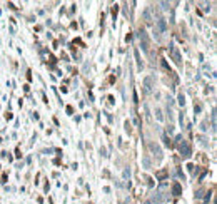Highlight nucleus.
<instances>
[{
    "label": "nucleus",
    "mask_w": 217,
    "mask_h": 204,
    "mask_svg": "<svg viewBox=\"0 0 217 204\" xmlns=\"http://www.w3.org/2000/svg\"><path fill=\"white\" fill-rule=\"evenodd\" d=\"M177 140H179V151H180V154H182V157L184 159H189L190 154H192L190 146L187 144V140L182 139V136H177Z\"/></svg>",
    "instance_id": "1"
},
{
    "label": "nucleus",
    "mask_w": 217,
    "mask_h": 204,
    "mask_svg": "<svg viewBox=\"0 0 217 204\" xmlns=\"http://www.w3.org/2000/svg\"><path fill=\"white\" fill-rule=\"evenodd\" d=\"M139 38H140V47L144 52H149V49H150V38H149V34L145 32V30H140L139 32Z\"/></svg>",
    "instance_id": "2"
},
{
    "label": "nucleus",
    "mask_w": 217,
    "mask_h": 204,
    "mask_svg": "<svg viewBox=\"0 0 217 204\" xmlns=\"http://www.w3.org/2000/svg\"><path fill=\"white\" fill-rule=\"evenodd\" d=\"M167 30V22H165V19H159L157 20V23H155V29H154V34H155V37H159L160 34H164Z\"/></svg>",
    "instance_id": "3"
},
{
    "label": "nucleus",
    "mask_w": 217,
    "mask_h": 204,
    "mask_svg": "<svg viewBox=\"0 0 217 204\" xmlns=\"http://www.w3.org/2000/svg\"><path fill=\"white\" fill-rule=\"evenodd\" d=\"M170 57L174 59V62H175L177 65H180V64H182V55H180L179 49H177L174 44H170Z\"/></svg>",
    "instance_id": "4"
},
{
    "label": "nucleus",
    "mask_w": 217,
    "mask_h": 204,
    "mask_svg": "<svg viewBox=\"0 0 217 204\" xmlns=\"http://www.w3.org/2000/svg\"><path fill=\"white\" fill-rule=\"evenodd\" d=\"M152 87H154V79L150 75L144 79V92L145 94H150L152 92Z\"/></svg>",
    "instance_id": "5"
},
{
    "label": "nucleus",
    "mask_w": 217,
    "mask_h": 204,
    "mask_svg": "<svg viewBox=\"0 0 217 204\" xmlns=\"http://www.w3.org/2000/svg\"><path fill=\"white\" fill-rule=\"evenodd\" d=\"M149 149H150V152L154 154V156L162 157V151H160V147H159L155 142H149Z\"/></svg>",
    "instance_id": "6"
},
{
    "label": "nucleus",
    "mask_w": 217,
    "mask_h": 204,
    "mask_svg": "<svg viewBox=\"0 0 217 204\" xmlns=\"http://www.w3.org/2000/svg\"><path fill=\"white\" fill-rule=\"evenodd\" d=\"M172 194L174 196H180V194H182V187H180L179 182H174V184H172Z\"/></svg>",
    "instance_id": "7"
},
{
    "label": "nucleus",
    "mask_w": 217,
    "mask_h": 204,
    "mask_svg": "<svg viewBox=\"0 0 217 204\" xmlns=\"http://www.w3.org/2000/svg\"><path fill=\"white\" fill-rule=\"evenodd\" d=\"M134 55H135V62H137V67H139V70H142V67H144V64H142V59H140V52L137 50H134Z\"/></svg>",
    "instance_id": "8"
},
{
    "label": "nucleus",
    "mask_w": 217,
    "mask_h": 204,
    "mask_svg": "<svg viewBox=\"0 0 217 204\" xmlns=\"http://www.w3.org/2000/svg\"><path fill=\"white\" fill-rule=\"evenodd\" d=\"M160 199H162L160 194H159V196H152L150 199H147V201H145V204H159V202H160Z\"/></svg>",
    "instance_id": "9"
},
{
    "label": "nucleus",
    "mask_w": 217,
    "mask_h": 204,
    "mask_svg": "<svg viewBox=\"0 0 217 204\" xmlns=\"http://www.w3.org/2000/svg\"><path fill=\"white\" fill-rule=\"evenodd\" d=\"M142 15H144V20L147 23H150L152 22V15H150V9H145L144 10V13H142Z\"/></svg>",
    "instance_id": "10"
},
{
    "label": "nucleus",
    "mask_w": 217,
    "mask_h": 204,
    "mask_svg": "<svg viewBox=\"0 0 217 204\" xmlns=\"http://www.w3.org/2000/svg\"><path fill=\"white\" fill-rule=\"evenodd\" d=\"M155 177L159 179V181H164V179L167 177V171L165 169H162V171H159V172H155Z\"/></svg>",
    "instance_id": "11"
},
{
    "label": "nucleus",
    "mask_w": 217,
    "mask_h": 204,
    "mask_svg": "<svg viewBox=\"0 0 217 204\" xmlns=\"http://www.w3.org/2000/svg\"><path fill=\"white\" fill-rule=\"evenodd\" d=\"M142 164H144L145 169H149V167H150V159H149V157H142Z\"/></svg>",
    "instance_id": "12"
},
{
    "label": "nucleus",
    "mask_w": 217,
    "mask_h": 204,
    "mask_svg": "<svg viewBox=\"0 0 217 204\" xmlns=\"http://www.w3.org/2000/svg\"><path fill=\"white\" fill-rule=\"evenodd\" d=\"M155 117H157V121H164V115H162L160 109H155Z\"/></svg>",
    "instance_id": "13"
},
{
    "label": "nucleus",
    "mask_w": 217,
    "mask_h": 204,
    "mask_svg": "<svg viewBox=\"0 0 217 204\" xmlns=\"http://www.w3.org/2000/svg\"><path fill=\"white\" fill-rule=\"evenodd\" d=\"M129 177H130V169L125 167V169H124V179H129Z\"/></svg>",
    "instance_id": "14"
},
{
    "label": "nucleus",
    "mask_w": 217,
    "mask_h": 204,
    "mask_svg": "<svg viewBox=\"0 0 217 204\" xmlns=\"http://www.w3.org/2000/svg\"><path fill=\"white\" fill-rule=\"evenodd\" d=\"M160 5H162V9H164V10H169L170 3H169V2H160Z\"/></svg>",
    "instance_id": "15"
},
{
    "label": "nucleus",
    "mask_w": 217,
    "mask_h": 204,
    "mask_svg": "<svg viewBox=\"0 0 217 204\" xmlns=\"http://www.w3.org/2000/svg\"><path fill=\"white\" fill-rule=\"evenodd\" d=\"M179 104H180V105H184V104H186V97H184L182 94L179 96Z\"/></svg>",
    "instance_id": "16"
},
{
    "label": "nucleus",
    "mask_w": 217,
    "mask_h": 204,
    "mask_svg": "<svg viewBox=\"0 0 217 204\" xmlns=\"http://www.w3.org/2000/svg\"><path fill=\"white\" fill-rule=\"evenodd\" d=\"M202 196H204V191H202V189H199V191L195 192V198H199V199H200Z\"/></svg>",
    "instance_id": "17"
},
{
    "label": "nucleus",
    "mask_w": 217,
    "mask_h": 204,
    "mask_svg": "<svg viewBox=\"0 0 217 204\" xmlns=\"http://www.w3.org/2000/svg\"><path fill=\"white\" fill-rule=\"evenodd\" d=\"M164 140H165V146H172V142H170V139H169V137H167V136H164Z\"/></svg>",
    "instance_id": "18"
},
{
    "label": "nucleus",
    "mask_w": 217,
    "mask_h": 204,
    "mask_svg": "<svg viewBox=\"0 0 217 204\" xmlns=\"http://www.w3.org/2000/svg\"><path fill=\"white\" fill-rule=\"evenodd\" d=\"M204 12H211V3H204Z\"/></svg>",
    "instance_id": "19"
},
{
    "label": "nucleus",
    "mask_w": 217,
    "mask_h": 204,
    "mask_svg": "<svg viewBox=\"0 0 217 204\" xmlns=\"http://www.w3.org/2000/svg\"><path fill=\"white\" fill-rule=\"evenodd\" d=\"M194 111H195V112H200V111H202V107H200V105L197 104V105H195V107H194Z\"/></svg>",
    "instance_id": "20"
}]
</instances>
